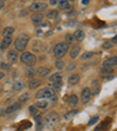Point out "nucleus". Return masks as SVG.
<instances>
[{"label": "nucleus", "instance_id": "obj_33", "mask_svg": "<svg viewBox=\"0 0 117 131\" xmlns=\"http://www.w3.org/2000/svg\"><path fill=\"white\" fill-rule=\"evenodd\" d=\"M76 114H79V110L77 109H75V110H70V111H68V112H66L65 114V119H70L71 117H74Z\"/></svg>", "mask_w": 117, "mask_h": 131}, {"label": "nucleus", "instance_id": "obj_11", "mask_svg": "<svg viewBox=\"0 0 117 131\" xmlns=\"http://www.w3.org/2000/svg\"><path fill=\"white\" fill-rule=\"evenodd\" d=\"M117 66V55L111 57H108L102 62V67L103 68H114Z\"/></svg>", "mask_w": 117, "mask_h": 131}, {"label": "nucleus", "instance_id": "obj_19", "mask_svg": "<svg viewBox=\"0 0 117 131\" xmlns=\"http://www.w3.org/2000/svg\"><path fill=\"white\" fill-rule=\"evenodd\" d=\"M67 104H68L70 108H76L77 104H79V97H77L76 94H71V95H69Z\"/></svg>", "mask_w": 117, "mask_h": 131}, {"label": "nucleus", "instance_id": "obj_30", "mask_svg": "<svg viewBox=\"0 0 117 131\" xmlns=\"http://www.w3.org/2000/svg\"><path fill=\"white\" fill-rule=\"evenodd\" d=\"M91 85H93V88H94V90H91V94H93V95H98V93H100V83H98L97 80L93 81Z\"/></svg>", "mask_w": 117, "mask_h": 131}, {"label": "nucleus", "instance_id": "obj_40", "mask_svg": "<svg viewBox=\"0 0 117 131\" xmlns=\"http://www.w3.org/2000/svg\"><path fill=\"white\" fill-rule=\"evenodd\" d=\"M111 42H112V43L115 45V46H116V45H117V35H115L114 38L111 39Z\"/></svg>", "mask_w": 117, "mask_h": 131}, {"label": "nucleus", "instance_id": "obj_18", "mask_svg": "<svg viewBox=\"0 0 117 131\" xmlns=\"http://www.w3.org/2000/svg\"><path fill=\"white\" fill-rule=\"evenodd\" d=\"M80 81H81V75L77 73L75 74H71L70 76L68 77V83L69 85H76L80 83Z\"/></svg>", "mask_w": 117, "mask_h": 131}, {"label": "nucleus", "instance_id": "obj_13", "mask_svg": "<svg viewBox=\"0 0 117 131\" xmlns=\"http://www.w3.org/2000/svg\"><path fill=\"white\" fill-rule=\"evenodd\" d=\"M42 85V80L41 79H33V80H29L27 83V87L29 90H35V89H39V88Z\"/></svg>", "mask_w": 117, "mask_h": 131}, {"label": "nucleus", "instance_id": "obj_35", "mask_svg": "<svg viewBox=\"0 0 117 131\" xmlns=\"http://www.w3.org/2000/svg\"><path fill=\"white\" fill-rule=\"evenodd\" d=\"M65 39H66V41L65 42H67L68 45H71L74 42V38H73V34H69V33H67L65 35Z\"/></svg>", "mask_w": 117, "mask_h": 131}, {"label": "nucleus", "instance_id": "obj_27", "mask_svg": "<svg viewBox=\"0 0 117 131\" xmlns=\"http://www.w3.org/2000/svg\"><path fill=\"white\" fill-rule=\"evenodd\" d=\"M54 67L56 68L57 71H62L66 68V62L63 60H56L54 63Z\"/></svg>", "mask_w": 117, "mask_h": 131}, {"label": "nucleus", "instance_id": "obj_37", "mask_svg": "<svg viewBox=\"0 0 117 131\" xmlns=\"http://www.w3.org/2000/svg\"><path fill=\"white\" fill-rule=\"evenodd\" d=\"M52 88L56 91V90H60L62 88V82H56V83H53L52 84Z\"/></svg>", "mask_w": 117, "mask_h": 131}, {"label": "nucleus", "instance_id": "obj_3", "mask_svg": "<svg viewBox=\"0 0 117 131\" xmlns=\"http://www.w3.org/2000/svg\"><path fill=\"white\" fill-rule=\"evenodd\" d=\"M69 50V45L65 41H61V42H57L56 45L53 48V54L56 60H62V57H65V55L68 53Z\"/></svg>", "mask_w": 117, "mask_h": 131}, {"label": "nucleus", "instance_id": "obj_39", "mask_svg": "<svg viewBox=\"0 0 117 131\" xmlns=\"http://www.w3.org/2000/svg\"><path fill=\"white\" fill-rule=\"evenodd\" d=\"M96 122H98V116H95V117H93L91 119H89V123H88V125H94Z\"/></svg>", "mask_w": 117, "mask_h": 131}, {"label": "nucleus", "instance_id": "obj_22", "mask_svg": "<svg viewBox=\"0 0 117 131\" xmlns=\"http://www.w3.org/2000/svg\"><path fill=\"white\" fill-rule=\"evenodd\" d=\"M57 6L60 9H66V11H68V9H73V6L69 4L68 0H62V1H57Z\"/></svg>", "mask_w": 117, "mask_h": 131}, {"label": "nucleus", "instance_id": "obj_4", "mask_svg": "<svg viewBox=\"0 0 117 131\" xmlns=\"http://www.w3.org/2000/svg\"><path fill=\"white\" fill-rule=\"evenodd\" d=\"M55 95H56V91H55L52 87H45L36 93L35 97L38 98V100H47V98L54 97Z\"/></svg>", "mask_w": 117, "mask_h": 131}, {"label": "nucleus", "instance_id": "obj_8", "mask_svg": "<svg viewBox=\"0 0 117 131\" xmlns=\"http://www.w3.org/2000/svg\"><path fill=\"white\" fill-rule=\"evenodd\" d=\"M6 60H7V63L8 64H14L19 61V54L16 50L14 49H11L7 52V55H6Z\"/></svg>", "mask_w": 117, "mask_h": 131}, {"label": "nucleus", "instance_id": "obj_24", "mask_svg": "<svg viewBox=\"0 0 117 131\" xmlns=\"http://www.w3.org/2000/svg\"><path fill=\"white\" fill-rule=\"evenodd\" d=\"M98 73H100L101 76L107 77V76H109V75H112V74L115 73V70H114V68H103V67H102Z\"/></svg>", "mask_w": 117, "mask_h": 131}, {"label": "nucleus", "instance_id": "obj_14", "mask_svg": "<svg viewBox=\"0 0 117 131\" xmlns=\"http://www.w3.org/2000/svg\"><path fill=\"white\" fill-rule=\"evenodd\" d=\"M20 108H21V103H19V102H15V103L11 104V105H8L7 108L4 110V114H5V115L13 114V112H15L16 110H19Z\"/></svg>", "mask_w": 117, "mask_h": 131}, {"label": "nucleus", "instance_id": "obj_23", "mask_svg": "<svg viewBox=\"0 0 117 131\" xmlns=\"http://www.w3.org/2000/svg\"><path fill=\"white\" fill-rule=\"evenodd\" d=\"M57 15H59V11L55 9V8L49 9V11H47V13H46V18L48 20H55L57 18Z\"/></svg>", "mask_w": 117, "mask_h": 131}, {"label": "nucleus", "instance_id": "obj_29", "mask_svg": "<svg viewBox=\"0 0 117 131\" xmlns=\"http://www.w3.org/2000/svg\"><path fill=\"white\" fill-rule=\"evenodd\" d=\"M24 87H25V83L24 82H21V81H16V82H14L13 83V90L14 91H20V90H22L24 89Z\"/></svg>", "mask_w": 117, "mask_h": 131}, {"label": "nucleus", "instance_id": "obj_34", "mask_svg": "<svg viewBox=\"0 0 117 131\" xmlns=\"http://www.w3.org/2000/svg\"><path fill=\"white\" fill-rule=\"evenodd\" d=\"M28 110H29V114L32 115V116H34V117H35L36 115H39V109L35 106V104H33V105H30L29 108H28Z\"/></svg>", "mask_w": 117, "mask_h": 131}, {"label": "nucleus", "instance_id": "obj_43", "mask_svg": "<svg viewBox=\"0 0 117 131\" xmlns=\"http://www.w3.org/2000/svg\"><path fill=\"white\" fill-rule=\"evenodd\" d=\"M4 77H5V73H4V71H1V70H0V81H1V80H3Z\"/></svg>", "mask_w": 117, "mask_h": 131}, {"label": "nucleus", "instance_id": "obj_12", "mask_svg": "<svg viewBox=\"0 0 117 131\" xmlns=\"http://www.w3.org/2000/svg\"><path fill=\"white\" fill-rule=\"evenodd\" d=\"M80 53H81V46L77 43L73 45L70 47V50H69V56H70L71 60H76L77 57L80 56Z\"/></svg>", "mask_w": 117, "mask_h": 131}, {"label": "nucleus", "instance_id": "obj_32", "mask_svg": "<svg viewBox=\"0 0 117 131\" xmlns=\"http://www.w3.org/2000/svg\"><path fill=\"white\" fill-rule=\"evenodd\" d=\"M114 47H115V45L111 42V40H107V41H104L103 43H102V48L105 49V50L111 49V48H114Z\"/></svg>", "mask_w": 117, "mask_h": 131}, {"label": "nucleus", "instance_id": "obj_38", "mask_svg": "<svg viewBox=\"0 0 117 131\" xmlns=\"http://www.w3.org/2000/svg\"><path fill=\"white\" fill-rule=\"evenodd\" d=\"M0 69H3V70L7 71V70H9V69H11V67H9V64H8V63L1 62V63H0Z\"/></svg>", "mask_w": 117, "mask_h": 131}, {"label": "nucleus", "instance_id": "obj_26", "mask_svg": "<svg viewBox=\"0 0 117 131\" xmlns=\"http://www.w3.org/2000/svg\"><path fill=\"white\" fill-rule=\"evenodd\" d=\"M48 105H49V103H48L47 100H38V102L35 103V106L39 110L40 109H42V110L46 109V108H48Z\"/></svg>", "mask_w": 117, "mask_h": 131}, {"label": "nucleus", "instance_id": "obj_36", "mask_svg": "<svg viewBox=\"0 0 117 131\" xmlns=\"http://www.w3.org/2000/svg\"><path fill=\"white\" fill-rule=\"evenodd\" d=\"M76 68H77V63L73 62V63H69V66H68V67H67L66 69H67V70H68L69 73H70V71H74Z\"/></svg>", "mask_w": 117, "mask_h": 131}, {"label": "nucleus", "instance_id": "obj_17", "mask_svg": "<svg viewBox=\"0 0 117 131\" xmlns=\"http://www.w3.org/2000/svg\"><path fill=\"white\" fill-rule=\"evenodd\" d=\"M73 38H74V41H77V42H81V41L84 40L86 38V33L83 29H76L74 32L73 34Z\"/></svg>", "mask_w": 117, "mask_h": 131}, {"label": "nucleus", "instance_id": "obj_7", "mask_svg": "<svg viewBox=\"0 0 117 131\" xmlns=\"http://www.w3.org/2000/svg\"><path fill=\"white\" fill-rule=\"evenodd\" d=\"M91 96H93V94H91V88H89V87L83 88V89L81 90V94H80V100H81L82 104L89 103V101L91 100Z\"/></svg>", "mask_w": 117, "mask_h": 131}, {"label": "nucleus", "instance_id": "obj_2", "mask_svg": "<svg viewBox=\"0 0 117 131\" xmlns=\"http://www.w3.org/2000/svg\"><path fill=\"white\" fill-rule=\"evenodd\" d=\"M28 43H29V36L27 34H20L18 38L14 40V50L18 53L26 52Z\"/></svg>", "mask_w": 117, "mask_h": 131}, {"label": "nucleus", "instance_id": "obj_20", "mask_svg": "<svg viewBox=\"0 0 117 131\" xmlns=\"http://www.w3.org/2000/svg\"><path fill=\"white\" fill-rule=\"evenodd\" d=\"M44 43L41 42V41L39 40H35V41H33V43H32V49H33V52H36V53H41L42 50H44Z\"/></svg>", "mask_w": 117, "mask_h": 131}, {"label": "nucleus", "instance_id": "obj_44", "mask_svg": "<svg viewBox=\"0 0 117 131\" xmlns=\"http://www.w3.org/2000/svg\"><path fill=\"white\" fill-rule=\"evenodd\" d=\"M88 3H89V1H88V0H83V5H87Z\"/></svg>", "mask_w": 117, "mask_h": 131}, {"label": "nucleus", "instance_id": "obj_9", "mask_svg": "<svg viewBox=\"0 0 117 131\" xmlns=\"http://www.w3.org/2000/svg\"><path fill=\"white\" fill-rule=\"evenodd\" d=\"M44 20H45L44 13H33V15L30 16V21H32L33 26H35V27L41 26Z\"/></svg>", "mask_w": 117, "mask_h": 131}, {"label": "nucleus", "instance_id": "obj_42", "mask_svg": "<svg viewBox=\"0 0 117 131\" xmlns=\"http://www.w3.org/2000/svg\"><path fill=\"white\" fill-rule=\"evenodd\" d=\"M4 7H5V1H3V0H0V9H3Z\"/></svg>", "mask_w": 117, "mask_h": 131}, {"label": "nucleus", "instance_id": "obj_25", "mask_svg": "<svg viewBox=\"0 0 117 131\" xmlns=\"http://www.w3.org/2000/svg\"><path fill=\"white\" fill-rule=\"evenodd\" d=\"M25 75H26V77H27L28 80L35 79V76H36V69L34 68V67H33V68H27V70H26Z\"/></svg>", "mask_w": 117, "mask_h": 131}, {"label": "nucleus", "instance_id": "obj_41", "mask_svg": "<svg viewBox=\"0 0 117 131\" xmlns=\"http://www.w3.org/2000/svg\"><path fill=\"white\" fill-rule=\"evenodd\" d=\"M49 5H50V6L57 5V0H50V1H49Z\"/></svg>", "mask_w": 117, "mask_h": 131}, {"label": "nucleus", "instance_id": "obj_1", "mask_svg": "<svg viewBox=\"0 0 117 131\" xmlns=\"http://www.w3.org/2000/svg\"><path fill=\"white\" fill-rule=\"evenodd\" d=\"M19 61L28 68H33L38 62V57L32 52H24L21 53V55H19Z\"/></svg>", "mask_w": 117, "mask_h": 131}, {"label": "nucleus", "instance_id": "obj_21", "mask_svg": "<svg viewBox=\"0 0 117 131\" xmlns=\"http://www.w3.org/2000/svg\"><path fill=\"white\" fill-rule=\"evenodd\" d=\"M14 32H15V28L14 27H11V26H8V27H5L3 29V38H11V36H13Z\"/></svg>", "mask_w": 117, "mask_h": 131}, {"label": "nucleus", "instance_id": "obj_5", "mask_svg": "<svg viewBox=\"0 0 117 131\" xmlns=\"http://www.w3.org/2000/svg\"><path fill=\"white\" fill-rule=\"evenodd\" d=\"M44 122L46 123V126H48V128H55L59 124V122H60V115L55 111L49 112L45 117Z\"/></svg>", "mask_w": 117, "mask_h": 131}, {"label": "nucleus", "instance_id": "obj_28", "mask_svg": "<svg viewBox=\"0 0 117 131\" xmlns=\"http://www.w3.org/2000/svg\"><path fill=\"white\" fill-rule=\"evenodd\" d=\"M95 55V53L94 52H84L83 54L80 56V60H82V61H87V60H90L91 57Z\"/></svg>", "mask_w": 117, "mask_h": 131}, {"label": "nucleus", "instance_id": "obj_6", "mask_svg": "<svg viewBox=\"0 0 117 131\" xmlns=\"http://www.w3.org/2000/svg\"><path fill=\"white\" fill-rule=\"evenodd\" d=\"M48 9V4L44 3V1H35L29 5L28 11L33 12V13H42V12Z\"/></svg>", "mask_w": 117, "mask_h": 131}, {"label": "nucleus", "instance_id": "obj_10", "mask_svg": "<svg viewBox=\"0 0 117 131\" xmlns=\"http://www.w3.org/2000/svg\"><path fill=\"white\" fill-rule=\"evenodd\" d=\"M36 75L40 76L41 80H44L45 77H48L50 75V68L47 67V66H41L36 69Z\"/></svg>", "mask_w": 117, "mask_h": 131}, {"label": "nucleus", "instance_id": "obj_16", "mask_svg": "<svg viewBox=\"0 0 117 131\" xmlns=\"http://www.w3.org/2000/svg\"><path fill=\"white\" fill-rule=\"evenodd\" d=\"M12 43H13V36H11V38H3L1 42H0V49L5 50V49L9 48Z\"/></svg>", "mask_w": 117, "mask_h": 131}, {"label": "nucleus", "instance_id": "obj_15", "mask_svg": "<svg viewBox=\"0 0 117 131\" xmlns=\"http://www.w3.org/2000/svg\"><path fill=\"white\" fill-rule=\"evenodd\" d=\"M62 79H63V75L61 71H56V73L52 74L50 76H48V80L50 83H56V82H62Z\"/></svg>", "mask_w": 117, "mask_h": 131}, {"label": "nucleus", "instance_id": "obj_31", "mask_svg": "<svg viewBox=\"0 0 117 131\" xmlns=\"http://www.w3.org/2000/svg\"><path fill=\"white\" fill-rule=\"evenodd\" d=\"M30 93H24L22 95L19 96V103H25V102H27L28 100L30 98Z\"/></svg>", "mask_w": 117, "mask_h": 131}]
</instances>
